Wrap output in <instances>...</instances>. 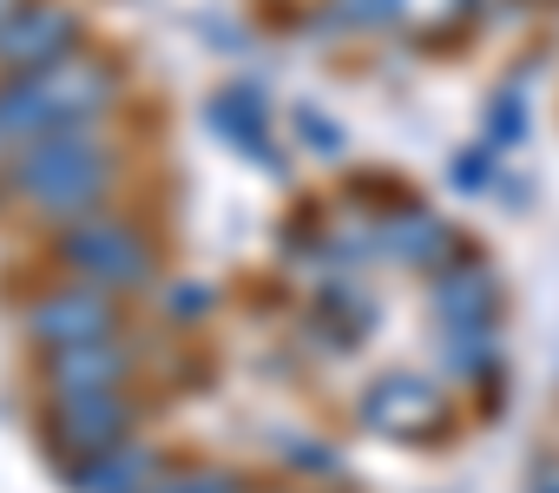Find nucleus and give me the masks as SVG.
Masks as SVG:
<instances>
[{"label": "nucleus", "mask_w": 559, "mask_h": 493, "mask_svg": "<svg viewBox=\"0 0 559 493\" xmlns=\"http://www.w3.org/2000/svg\"><path fill=\"white\" fill-rule=\"evenodd\" d=\"M112 178H119V158H112V145L99 139L93 119H67L40 145H21V158H14V191L34 211H53V217L99 211V197L112 191Z\"/></svg>", "instance_id": "f257e3e1"}, {"label": "nucleus", "mask_w": 559, "mask_h": 493, "mask_svg": "<svg viewBox=\"0 0 559 493\" xmlns=\"http://www.w3.org/2000/svg\"><path fill=\"white\" fill-rule=\"evenodd\" d=\"M60 264H67L80 284H99V290H112V297L145 290V284L158 277L152 243L139 237V224L106 217V211H86V217H73V224L60 230Z\"/></svg>", "instance_id": "f03ea898"}, {"label": "nucleus", "mask_w": 559, "mask_h": 493, "mask_svg": "<svg viewBox=\"0 0 559 493\" xmlns=\"http://www.w3.org/2000/svg\"><path fill=\"white\" fill-rule=\"evenodd\" d=\"M27 336L47 356L73 349V342H106V336H119V303L99 284H60L40 303H27Z\"/></svg>", "instance_id": "7ed1b4c3"}, {"label": "nucleus", "mask_w": 559, "mask_h": 493, "mask_svg": "<svg viewBox=\"0 0 559 493\" xmlns=\"http://www.w3.org/2000/svg\"><path fill=\"white\" fill-rule=\"evenodd\" d=\"M73 53H80V21L53 8V0H21L14 21L0 27V67H14V73H47Z\"/></svg>", "instance_id": "20e7f679"}, {"label": "nucleus", "mask_w": 559, "mask_h": 493, "mask_svg": "<svg viewBox=\"0 0 559 493\" xmlns=\"http://www.w3.org/2000/svg\"><path fill=\"white\" fill-rule=\"evenodd\" d=\"M376 434H395V441H421V434H441L448 428V395L421 375H382L362 388V408H356Z\"/></svg>", "instance_id": "39448f33"}, {"label": "nucleus", "mask_w": 559, "mask_h": 493, "mask_svg": "<svg viewBox=\"0 0 559 493\" xmlns=\"http://www.w3.org/2000/svg\"><path fill=\"white\" fill-rule=\"evenodd\" d=\"M47 428H53V441L67 447V454H112V447H126V434H132V401L119 395V388H93V395H53V408H47Z\"/></svg>", "instance_id": "423d86ee"}, {"label": "nucleus", "mask_w": 559, "mask_h": 493, "mask_svg": "<svg viewBox=\"0 0 559 493\" xmlns=\"http://www.w3.org/2000/svg\"><path fill=\"white\" fill-rule=\"evenodd\" d=\"M428 303H435L441 329H493V316H500V277L487 264H474V257L441 264Z\"/></svg>", "instance_id": "0eeeda50"}, {"label": "nucleus", "mask_w": 559, "mask_h": 493, "mask_svg": "<svg viewBox=\"0 0 559 493\" xmlns=\"http://www.w3.org/2000/svg\"><path fill=\"white\" fill-rule=\"evenodd\" d=\"M34 80H40V93L53 99L60 119H93V125H99V119L112 112V99H119V73H112L106 60H86V53H73V60L34 73Z\"/></svg>", "instance_id": "6e6552de"}, {"label": "nucleus", "mask_w": 559, "mask_h": 493, "mask_svg": "<svg viewBox=\"0 0 559 493\" xmlns=\"http://www.w3.org/2000/svg\"><path fill=\"white\" fill-rule=\"evenodd\" d=\"M382 251L395 264H408V270H441V264H454V230L435 211L408 204V211H389L382 217Z\"/></svg>", "instance_id": "1a4fd4ad"}, {"label": "nucleus", "mask_w": 559, "mask_h": 493, "mask_svg": "<svg viewBox=\"0 0 559 493\" xmlns=\"http://www.w3.org/2000/svg\"><path fill=\"white\" fill-rule=\"evenodd\" d=\"M132 375V356L106 336V342H73L47 356V382L53 395H93V388H119Z\"/></svg>", "instance_id": "9d476101"}, {"label": "nucleus", "mask_w": 559, "mask_h": 493, "mask_svg": "<svg viewBox=\"0 0 559 493\" xmlns=\"http://www.w3.org/2000/svg\"><path fill=\"white\" fill-rule=\"evenodd\" d=\"M60 125L67 119L53 112V99L40 93L34 73H8V80H0V145H40Z\"/></svg>", "instance_id": "9b49d317"}, {"label": "nucleus", "mask_w": 559, "mask_h": 493, "mask_svg": "<svg viewBox=\"0 0 559 493\" xmlns=\"http://www.w3.org/2000/svg\"><path fill=\"white\" fill-rule=\"evenodd\" d=\"M211 125H217V139H230L237 152H250L257 165L276 171V152H270V132H263V99L250 86H224L211 99Z\"/></svg>", "instance_id": "f8f14e48"}, {"label": "nucleus", "mask_w": 559, "mask_h": 493, "mask_svg": "<svg viewBox=\"0 0 559 493\" xmlns=\"http://www.w3.org/2000/svg\"><path fill=\"white\" fill-rule=\"evenodd\" d=\"M152 480H158V460L145 454V447H112V454H93L80 473H73V486L80 493H152Z\"/></svg>", "instance_id": "ddd939ff"}, {"label": "nucleus", "mask_w": 559, "mask_h": 493, "mask_svg": "<svg viewBox=\"0 0 559 493\" xmlns=\"http://www.w3.org/2000/svg\"><path fill=\"white\" fill-rule=\"evenodd\" d=\"M441 362H448V375H461V382H487V375L500 369V336H493V329H448Z\"/></svg>", "instance_id": "4468645a"}, {"label": "nucleus", "mask_w": 559, "mask_h": 493, "mask_svg": "<svg viewBox=\"0 0 559 493\" xmlns=\"http://www.w3.org/2000/svg\"><path fill=\"white\" fill-rule=\"evenodd\" d=\"M467 8H474V0H395V27H408V34H448V27H461Z\"/></svg>", "instance_id": "2eb2a0df"}, {"label": "nucleus", "mask_w": 559, "mask_h": 493, "mask_svg": "<svg viewBox=\"0 0 559 493\" xmlns=\"http://www.w3.org/2000/svg\"><path fill=\"white\" fill-rule=\"evenodd\" d=\"M330 21L343 34H376V27H395V0H330Z\"/></svg>", "instance_id": "dca6fc26"}, {"label": "nucleus", "mask_w": 559, "mask_h": 493, "mask_svg": "<svg viewBox=\"0 0 559 493\" xmlns=\"http://www.w3.org/2000/svg\"><path fill=\"white\" fill-rule=\"evenodd\" d=\"M526 139V99L520 93H493L487 106V145H520Z\"/></svg>", "instance_id": "f3484780"}, {"label": "nucleus", "mask_w": 559, "mask_h": 493, "mask_svg": "<svg viewBox=\"0 0 559 493\" xmlns=\"http://www.w3.org/2000/svg\"><path fill=\"white\" fill-rule=\"evenodd\" d=\"M152 493H237V480L217 467H191V473H158Z\"/></svg>", "instance_id": "a211bd4d"}, {"label": "nucleus", "mask_w": 559, "mask_h": 493, "mask_svg": "<svg viewBox=\"0 0 559 493\" xmlns=\"http://www.w3.org/2000/svg\"><path fill=\"white\" fill-rule=\"evenodd\" d=\"M448 184L454 191H487V152L474 145V152H454L448 158Z\"/></svg>", "instance_id": "6ab92c4d"}, {"label": "nucleus", "mask_w": 559, "mask_h": 493, "mask_svg": "<svg viewBox=\"0 0 559 493\" xmlns=\"http://www.w3.org/2000/svg\"><path fill=\"white\" fill-rule=\"evenodd\" d=\"M297 132H304V139H310L317 152H330V158L343 152V132H336V125H330L323 112H310V106H297Z\"/></svg>", "instance_id": "aec40b11"}, {"label": "nucleus", "mask_w": 559, "mask_h": 493, "mask_svg": "<svg viewBox=\"0 0 559 493\" xmlns=\"http://www.w3.org/2000/svg\"><path fill=\"white\" fill-rule=\"evenodd\" d=\"M171 303H178V316H198V310H211V290H178Z\"/></svg>", "instance_id": "412c9836"}, {"label": "nucleus", "mask_w": 559, "mask_h": 493, "mask_svg": "<svg viewBox=\"0 0 559 493\" xmlns=\"http://www.w3.org/2000/svg\"><path fill=\"white\" fill-rule=\"evenodd\" d=\"M14 8H21V0H0V27H8V21H14Z\"/></svg>", "instance_id": "4be33fe9"}, {"label": "nucleus", "mask_w": 559, "mask_h": 493, "mask_svg": "<svg viewBox=\"0 0 559 493\" xmlns=\"http://www.w3.org/2000/svg\"><path fill=\"white\" fill-rule=\"evenodd\" d=\"M546 493H559V486H546Z\"/></svg>", "instance_id": "5701e85b"}]
</instances>
